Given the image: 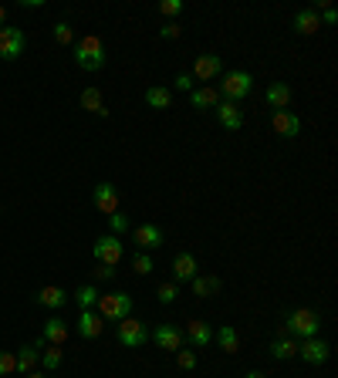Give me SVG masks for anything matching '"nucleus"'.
Instances as JSON below:
<instances>
[{
  "label": "nucleus",
  "mask_w": 338,
  "mask_h": 378,
  "mask_svg": "<svg viewBox=\"0 0 338 378\" xmlns=\"http://www.w3.org/2000/svg\"><path fill=\"white\" fill-rule=\"evenodd\" d=\"M41 345H44V341L24 345V348L17 352V375H31V372H34V365L41 361Z\"/></svg>",
  "instance_id": "obj_23"
},
{
  "label": "nucleus",
  "mask_w": 338,
  "mask_h": 378,
  "mask_svg": "<svg viewBox=\"0 0 338 378\" xmlns=\"http://www.w3.org/2000/svg\"><path fill=\"white\" fill-rule=\"evenodd\" d=\"M51 31H54V41H58L61 48H68V44H75V27L68 24V21H58V24H54Z\"/></svg>",
  "instance_id": "obj_32"
},
{
  "label": "nucleus",
  "mask_w": 338,
  "mask_h": 378,
  "mask_svg": "<svg viewBox=\"0 0 338 378\" xmlns=\"http://www.w3.org/2000/svg\"><path fill=\"white\" fill-rule=\"evenodd\" d=\"M17 375V354L14 352H0V378Z\"/></svg>",
  "instance_id": "obj_35"
},
{
  "label": "nucleus",
  "mask_w": 338,
  "mask_h": 378,
  "mask_svg": "<svg viewBox=\"0 0 338 378\" xmlns=\"http://www.w3.org/2000/svg\"><path fill=\"white\" fill-rule=\"evenodd\" d=\"M264 101H267V108H274V112L291 108V85H287V81H274V85H267Z\"/></svg>",
  "instance_id": "obj_19"
},
{
  "label": "nucleus",
  "mask_w": 338,
  "mask_h": 378,
  "mask_svg": "<svg viewBox=\"0 0 338 378\" xmlns=\"http://www.w3.org/2000/svg\"><path fill=\"white\" fill-rule=\"evenodd\" d=\"M27 48V37H24V31L21 27H0V58L3 61H17L21 54H24Z\"/></svg>",
  "instance_id": "obj_7"
},
{
  "label": "nucleus",
  "mask_w": 338,
  "mask_h": 378,
  "mask_svg": "<svg viewBox=\"0 0 338 378\" xmlns=\"http://www.w3.org/2000/svg\"><path fill=\"white\" fill-rule=\"evenodd\" d=\"M271 128H274V135H281V139H294V135L301 132V119H298L291 108H281V112L271 115Z\"/></svg>",
  "instance_id": "obj_15"
},
{
  "label": "nucleus",
  "mask_w": 338,
  "mask_h": 378,
  "mask_svg": "<svg viewBox=\"0 0 338 378\" xmlns=\"http://www.w3.org/2000/svg\"><path fill=\"white\" fill-rule=\"evenodd\" d=\"M92 203H95V209H99V213L112 216V213L119 209V189H115L112 182H99V186L92 189Z\"/></svg>",
  "instance_id": "obj_14"
},
{
  "label": "nucleus",
  "mask_w": 338,
  "mask_h": 378,
  "mask_svg": "<svg viewBox=\"0 0 338 378\" xmlns=\"http://www.w3.org/2000/svg\"><path fill=\"white\" fill-rule=\"evenodd\" d=\"M193 88H196V81H193V75H186V71H180V75L173 78V92H186V95H189Z\"/></svg>",
  "instance_id": "obj_38"
},
{
  "label": "nucleus",
  "mask_w": 338,
  "mask_h": 378,
  "mask_svg": "<svg viewBox=\"0 0 338 378\" xmlns=\"http://www.w3.org/2000/svg\"><path fill=\"white\" fill-rule=\"evenodd\" d=\"M162 240H166V233H162L156 223H139V227L132 230V243H135V250H142V253L159 250Z\"/></svg>",
  "instance_id": "obj_9"
},
{
  "label": "nucleus",
  "mask_w": 338,
  "mask_h": 378,
  "mask_svg": "<svg viewBox=\"0 0 338 378\" xmlns=\"http://www.w3.org/2000/svg\"><path fill=\"white\" fill-rule=\"evenodd\" d=\"M298 358H301L305 365H325V361L332 358V345L321 341V338H305V341L298 345Z\"/></svg>",
  "instance_id": "obj_10"
},
{
  "label": "nucleus",
  "mask_w": 338,
  "mask_h": 378,
  "mask_svg": "<svg viewBox=\"0 0 338 378\" xmlns=\"http://www.w3.org/2000/svg\"><path fill=\"white\" fill-rule=\"evenodd\" d=\"M159 14H162V17H180L183 0H162V3H159Z\"/></svg>",
  "instance_id": "obj_39"
},
{
  "label": "nucleus",
  "mask_w": 338,
  "mask_h": 378,
  "mask_svg": "<svg viewBox=\"0 0 338 378\" xmlns=\"http://www.w3.org/2000/svg\"><path fill=\"white\" fill-rule=\"evenodd\" d=\"M271 358H278V361H291V358H298V341L294 338H274L271 341Z\"/></svg>",
  "instance_id": "obj_27"
},
{
  "label": "nucleus",
  "mask_w": 338,
  "mask_h": 378,
  "mask_svg": "<svg viewBox=\"0 0 338 378\" xmlns=\"http://www.w3.org/2000/svg\"><path fill=\"white\" fill-rule=\"evenodd\" d=\"M68 334H71V328H68V321H61V318H48V325H44V331H41V341H48V345H65L68 341Z\"/></svg>",
  "instance_id": "obj_21"
},
{
  "label": "nucleus",
  "mask_w": 338,
  "mask_h": 378,
  "mask_svg": "<svg viewBox=\"0 0 338 378\" xmlns=\"http://www.w3.org/2000/svg\"><path fill=\"white\" fill-rule=\"evenodd\" d=\"M196 361H200V358H196V352H186V348H180V352H176V365H180L183 372H193V368H196Z\"/></svg>",
  "instance_id": "obj_36"
},
{
  "label": "nucleus",
  "mask_w": 338,
  "mask_h": 378,
  "mask_svg": "<svg viewBox=\"0 0 338 378\" xmlns=\"http://www.w3.org/2000/svg\"><path fill=\"white\" fill-rule=\"evenodd\" d=\"M180 34H183V24H180V21H166V24L159 27V37H162V41H176Z\"/></svg>",
  "instance_id": "obj_37"
},
{
  "label": "nucleus",
  "mask_w": 338,
  "mask_h": 378,
  "mask_svg": "<svg viewBox=\"0 0 338 378\" xmlns=\"http://www.w3.org/2000/svg\"><path fill=\"white\" fill-rule=\"evenodd\" d=\"M75 65L81 71H102L105 68V44L99 34H85L78 44H75Z\"/></svg>",
  "instance_id": "obj_3"
},
{
  "label": "nucleus",
  "mask_w": 338,
  "mask_h": 378,
  "mask_svg": "<svg viewBox=\"0 0 338 378\" xmlns=\"http://www.w3.org/2000/svg\"><path fill=\"white\" fill-rule=\"evenodd\" d=\"M291 27H294L301 37H308V34H318V31H321V21H318V14H314L312 7H301V10L294 14Z\"/></svg>",
  "instance_id": "obj_20"
},
{
  "label": "nucleus",
  "mask_w": 338,
  "mask_h": 378,
  "mask_svg": "<svg viewBox=\"0 0 338 378\" xmlns=\"http://www.w3.org/2000/svg\"><path fill=\"white\" fill-rule=\"evenodd\" d=\"M189 105H193L196 112H210V108L220 105V92H217L213 85H196V88L189 92Z\"/></svg>",
  "instance_id": "obj_17"
},
{
  "label": "nucleus",
  "mask_w": 338,
  "mask_h": 378,
  "mask_svg": "<svg viewBox=\"0 0 338 378\" xmlns=\"http://www.w3.org/2000/svg\"><path fill=\"white\" fill-rule=\"evenodd\" d=\"M318 328H321V314L314 307H294L285 321V338H318Z\"/></svg>",
  "instance_id": "obj_1"
},
{
  "label": "nucleus",
  "mask_w": 338,
  "mask_h": 378,
  "mask_svg": "<svg viewBox=\"0 0 338 378\" xmlns=\"http://www.w3.org/2000/svg\"><path fill=\"white\" fill-rule=\"evenodd\" d=\"M189 287H193V294H196V298H203V301H207V298H217V294H220V287H223V284H220V277H213V274H196V277L189 280Z\"/></svg>",
  "instance_id": "obj_22"
},
{
  "label": "nucleus",
  "mask_w": 338,
  "mask_h": 378,
  "mask_svg": "<svg viewBox=\"0 0 338 378\" xmlns=\"http://www.w3.org/2000/svg\"><path fill=\"white\" fill-rule=\"evenodd\" d=\"M132 270H135L139 277H146V274H153V270H156V264H153V257H149V253L135 250V253H132Z\"/></svg>",
  "instance_id": "obj_31"
},
{
  "label": "nucleus",
  "mask_w": 338,
  "mask_h": 378,
  "mask_svg": "<svg viewBox=\"0 0 338 378\" xmlns=\"http://www.w3.org/2000/svg\"><path fill=\"white\" fill-rule=\"evenodd\" d=\"M92 277L95 280H115V267H108V264H95Z\"/></svg>",
  "instance_id": "obj_40"
},
{
  "label": "nucleus",
  "mask_w": 338,
  "mask_h": 378,
  "mask_svg": "<svg viewBox=\"0 0 338 378\" xmlns=\"http://www.w3.org/2000/svg\"><path fill=\"white\" fill-rule=\"evenodd\" d=\"M213 112H217V122L227 128V132H240V128H244V112H240L237 101L220 98V105H217Z\"/></svg>",
  "instance_id": "obj_13"
},
{
  "label": "nucleus",
  "mask_w": 338,
  "mask_h": 378,
  "mask_svg": "<svg viewBox=\"0 0 338 378\" xmlns=\"http://www.w3.org/2000/svg\"><path fill=\"white\" fill-rule=\"evenodd\" d=\"M37 304H41V307H51V311H58V307H65V304H68V291H65V287H54V284H48V287H41V291H37Z\"/></svg>",
  "instance_id": "obj_24"
},
{
  "label": "nucleus",
  "mask_w": 338,
  "mask_h": 378,
  "mask_svg": "<svg viewBox=\"0 0 338 378\" xmlns=\"http://www.w3.org/2000/svg\"><path fill=\"white\" fill-rule=\"evenodd\" d=\"M146 105H149V108H156V112H162V108H169V105H173V92H169V88H162V85H153V88H146Z\"/></svg>",
  "instance_id": "obj_28"
},
{
  "label": "nucleus",
  "mask_w": 338,
  "mask_h": 378,
  "mask_svg": "<svg viewBox=\"0 0 338 378\" xmlns=\"http://www.w3.org/2000/svg\"><path fill=\"white\" fill-rule=\"evenodd\" d=\"M99 298H102V291H99L95 284H85V287H78V291H75V301H78L81 311H95Z\"/></svg>",
  "instance_id": "obj_29"
},
{
  "label": "nucleus",
  "mask_w": 338,
  "mask_h": 378,
  "mask_svg": "<svg viewBox=\"0 0 338 378\" xmlns=\"http://www.w3.org/2000/svg\"><path fill=\"white\" fill-rule=\"evenodd\" d=\"M213 338H217L220 352H227V354H237V348H240V334H237L234 325H220V328L213 331Z\"/></svg>",
  "instance_id": "obj_26"
},
{
  "label": "nucleus",
  "mask_w": 338,
  "mask_h": 378,
  "mask_svg": "<svg viewBox=\"0 0 338 378\" xmlns=\"http://www.w3.org/2000/svg\"><path fill=\"white\" fill-rule=\"evenodd\" d=\"M244 378H267V375H264V372H247Z\"/></svg>",
  "instance_id": "obj_43"
},
{
  "label": "nucleus",
  "mask_w": 338,
  "mask_h": 378,
  "mask_svg": "<svg viewBox=\"0 0 338 378\" xmlns=\"http://www.w3.org/2000/svg\"><path fill=\"white\" fill-rule=\"evenodd\" d=\"M24 378H48V372H31V375H24Z\"/></svg>",
  "instance_id": "obj_42"
},
{
  "label": "nucleus",
  "mask_w": 338,
  "mask_h": 378,
  "mask_svg": "<svg viewBox=\"0 0 338 378\" xmlns=\"http://www.w3.org/2000/svg\"><path fill=\"white\" fill-rule=\"evenodd\" d=\"M193 81H217V78L223 75V61H220V54H196V61H193Z\"/></svg>",
  "instance_id": "obj_8"
},
{
  "label": "nucleus",
  "mask_w": 338,
  "mask_h": 378,
  "mask_svg": "<svg viewBox=\"0 0 338 378\" xmlns=\"http://www.w3.org/2000/svg\"><path fill=\"white\" fill-rule=\"evenodd\" d=\"M0 27H7V7H0Z\"/></svg>",
  "instance_id": "obj_41"
},
{
  "label": "nucleus",
  "mask_w": 338,
  "mask_h": 378,
  "mask_svg": "<svg viewBox=\"0 0 338 378\" xmlns=\"http://www.w3.org/2000/svg\"><path fill=\"white\" fill-rule=\"evenodd\" d=\"M183 341H189L193 348H210V341H213V328H210L207 321H189L186 331H183Z\"/></svg>",
  "instance_id": "obj_18"
},
{
  "label": "nucleus",
  "mask_w": 338,
  "mask_h": 378,
  "mask_svg": "<svg viewBox=\"0 0 338 378\" xmlns=\"http://www.w3.org/2000/svg\"><path fill=\"white\" fill-rule=\"evenodd\" d=\"M115 338H119L122 348H142V345L149 341V328H146V321H139V318H126V321L115 325Z\"/></svg>",
  "instance_id": "obj_6"
},
{
  "label": "nucleus",
  "mask_w": 338,
  "mask_h": 378,
  "mask_svg": "<svg viewBox=\"0 0 338 378\" xmlns=\"http://www.w3.org/2000/svg\"><path fill=\"white\" fill-rule=\"evenodd\" d=\"M108 227H112V237H122V233H129V213L115 209V213L108 216Z\"/></svg>",
  "instance_id": "obj_34"
},
{
  "label": "nucleus",
  "mask_w": 338,
  "mask_h": 378,
  "mask_svg": "<svg viewBox=\"0 0 338 378\" xmlns=\"http://www.w3.org/2000/svg\"><path fill=\"white\" fill-rule=\"evenodd\" d=\"M41 365H44V372H58L65 365V352L58 345H48V352H41Z\"/></svg>",
  "instance_id": "obj_30"
},
{
  "label": "nucleus",
  "mask_w": 338,
  "mask_h": 378,
  "mask_svg": "<svg viewBox=\"0 0 338 378\" xmlns=\"http://www.w3.org/2000/svg\"><path fill=\"white\" fill-rule=\"evenodd\" d=\"M81 108L85 112H92V115H108V108H105V98H102V88H95V85H88L85 92H81Z\"/></svg>",
  "instance_id": "obj_25"
},
{
  "label": "nucleus",
  "mask_w": 338,
  "mask_h": 378,
  "mask_svg": "<svg viewBox=\"0 0 338 378\" xmlns=\"http://www.w3.org/2000/svg\"><path fill=\"white\" fill-rule=\"evenodd\" d=\"M102 328H105V321L95 314V311H81L78 321H75V331H78L85 341H95V338H102Z\"/></svg>",
  "instance_id": "obj_16"
},
{
  "label": "nucleus",
  "mask_w": 338,
  "mask_h": 378,
  "mask_svg": "<svg viewBox=\"0 0 338 378\" xmlns=\"http://www.w3.org/2000/svg\"><path fill=\"white\" fill-rule=\"evenodd\" d=\"M200 274V264H196V257L189 250H180L176 257H173V284H189V280Z\"/></svg>",
  "instance_id": "obj_11"
},
{
  "label": "nucleus",
  "mask_w": 338,
  "mask_h": 378,
  "mask_svg": "<svg viewBox=\"0 0 338 378\" xmlns=\"http://www.w3.org/2000/svg\"><path fill=\"white\" fill-rule=\"evenodd\" d=\"M217 92H220V98L240 101V98H247V95L254 92V78H251V71H223V75H220V85H217Z\"/></svg>",
  "instance_id": "obj_4"
},
{
  "label": "nucleus",
  "mask_w": 338,
  "mask_h": 378,
  "mask_svg": "<svg viewBox=\"0 0 338 378\" xmlns=\"http://www.w3.org/2000/svg\"><path fill=\"white\" fill-rule=\"evenodd\" d=\"M95 264H108V267H119V260L126 257V243H122V237H112V233H102L99 240H95Z\"/></svg>",
  "instance_id": "obj_5"
},
{
  "label": "nucleus",
  "mask_w": 338,
  "mask_h": 378,
  "mask_svg": "<svg viewBox=\"0 0 338 378\" xmlns=\"http://www.w3.org/2000/svg\"><path fill=\"white\" fill-rule=\"evenodd\" d=\"M180 294H183V287H180V284H173V280H169V284H159V287H156V301L159 304H173Z\"/></svg>",
  "instance_id": "obj_33"
},
{
  "label": "nucleus",
  "mask_w": 338,
  "mask_h": 378,
  "mask_svg": "<svg viewBox=\"0 0 338 378\" xmlns=\"http://www.w3.org/2000/svg\"><path fill=\"white\" fill-rule=\"evenodd\" d=\"M156 341L159 352H180L183 348V328L180 325H156V331L149 334Z\"/></svg>",
  "instance_id": "obj_12"
},
{
  "label": "nucleus",
  "mask_w": 338,
  "mask_h": 378,
  "mask_svg": "<svg viewBox=\"0 0 338 378\" xmlns=\"http://www.w3.org/2000/svg\"><path fill=\"white\" fill-rule=\"evenodd\" d=\"M132 307H135L132 294H126V291H112V294H102V298H99V304H95V314H99L102 321L119 325V321L132 318Z\"/></svg>",
  "instance_id": "obj_2"
}]
</instances>
